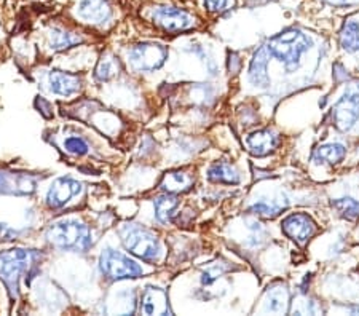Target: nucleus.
Masks as SVG:
<instances>
[{
	"label": "nucleus",
	"instance_id": "1",
	"mask_svg": "<svg viewBox=\"0 0 359 316\" xmlns=\"http://www.w3.org/2000/svg\"><path fill=\"white\" fill-rule=\"evenodd\" d=\"M311 47V40L304 32L297 29H289L281 34H278L273 39H270L265 48L269 55L276 57L286 66L287 71H294L299 66L300 56Z\"/></svg>",
	"mask_w": 359,
	"mask_h": 316
},
{
	"label": "nucleus",
	"instance_id": "2",
	"mask_svg": "<svg viewBox=\"0 0 359 316\" xmlns=\"http://www.w3.org/2000/svg\"><path fill=\"white\" fill-rule=\"evenodd\" d=\"M46 238L61 249L86 251L91 245L90 228L79 221L56 222L46 230Z\"/></svg>",
	"mask_w": 359,
	"mask_h": 316
},
{
	"label": "nucleus",
	"instance_id": "3",
	"mask_svg": "<svg viewBox=\"0 0 359 316\" xmlns=\"http://www.w3.org/2000/svg\"><path fill=\"white\" fill-rule=\"evenodd\" d=\"M37 259V252L29 249H10L0 252V280L8 287L11 296L18 294L20 278Z\"/></svg>",
	"mask_w": 359,
	"mask_h": 316
},
{
	"label": "nucleus",
	"instance_id": "4",
	"mask_svg": "<svg viewBox=\"0 0 359 316\" xmlns=\"http://www.w3.org/2000/svg\"><path fill=\"white\" fill-rule=\"evenodd\" d=\"M121 240H123L125 248L131 254L137 256L146 262H155L160 256V243L157 237L147 228H142L136 224L123 226L120 230Z\"/></svg>",
	"mask_w": 359,
	"mask_h": 316
},
{
	"label": "nucleus",
	"instance_id": "5",
	"mask_svg": "<svg viewBox=\"0 0 359 316\" xmlns=\"http://www.w3.org/2000/svg\"><path fill=\"white\" fill-rule=\"evenodd\" d=\"M100 268L109 280L137 278L144 273L142 267L137 266L135 261L111 248L102 251L100 257Z\"/></svg>",
	"mask_w": 359,
	"mask_h": 316
},
{
	"label": "nucleus",
	"instance_id": "6",
	"mask_svg": "<svg viewBox=\"0 0 359 316\" xmlns=\"http://www.w3.org/2000/svg\"><path fill=\"white\" fill-rule=\"evenodd\" d=\"M334 123L341 131H348L359 120V80L346 86L344 96L332 109Z\"/></svg>",
	"mask_w": 359,
	"mask_h": 316
},
{
	"label": "nucleus",
	"instance_id": "7",
	"mask_svg": "<svg viewBox=\"0 0 359 316\" xmlns=\"http://www.w3.org/2000/svg\"><path fill=\"white\" fill-rule=\"evenodd\" d=\"M128 57L133 69L136 71H155L165 64L168 53L157 43H141L128 51Z\"/></svg>",
	"mask_w": 359,
	"mask_h": 316
},
{
	"label": "nucleus",
	"instance_id": "8",
	"mask_svg": "<svg viewBox=\"0 0 359 316\" xmlns=\"http://www.w3.org/2000/svg\"><path fill=\"white\" fill-rule=\"evenodd\" d=\"M154 22L168 32H181L195 26V18L187 11L175 7H157L152 11Z\"/></svg>",
	"mask_w": 359,
	"mask_h": 316
},
{
	"label": "nucleus",
	"instance_id": "9",
	"mask_svg": "<svg viewBox=\"0 0 359 316\" xmlns=\"http://www.w3.org/2000/svg\"><path fill=\"white\" fill-rule=\"evenodd\" d=\"M283 232H285L289 238L297 241L299 245H305L313 233L316 232L315 222L310 219L306 214H291L283 221Z\"/></svg>",
	"mask_w": 359,
	"mask_h": 316
},
{
	"label": "nucleus",
	"instance_id": "10",
	"mask_svg": "<svg viewBox=\"0 0 359 316\" xmlns=\"http://www.w3.org/2000/svg\"><path fill=\"white\" fill-rule=\"evenodd\" d=\"M82 184L69 179V177H61V179H56L53 186L48 191L46 195V203H48L50 208H61L65 206L69 200L75 195L82 192Z\"/></svg>",
	"mask_w": 359,
	"mask_h": 316
},
{
	"label": "nucleus",
	"instance_id": "11",
	"mask_svg": "<svg viewBox=\"0 0 359 316\" xmlns=\"http://www.w3.org/2000/svg\"><path fill=\"white\" fill-rule=\"evenodd\" d=\"M77 15L91 25H102L112 15V8L107 0H82L79 4Z\"/></svg>",
	"mask_w": 359,
	"mask_h": 316
},
{
	"label": "nucleus",
	"instance_id": "12",
	"mask_svg": "<svg viewBox=\"0 0 359 316\" xmlns=\"http://www.w3.org/2000/svg\"><path fill=\"white\" fill-rule=\"evenodd\" d=\"M141 313L144 315H166L170 313L168 296L158 287H147L141 297Z\"/></svg>",
	"mask_w": 359,
	"mask_h": 316
},
{
	"label": "nucleus",
	"instance_id": "13",
	"mask_svg": "<svg viewBox=\"0 0 359 316\" xmlns=\"http://www.w3.org/2000/svg\"><path fill=\"white\" fill-rule=\"evenodd\" d=\"M48 85L50 90L53 91L55 95L61 96H71L75 95L82 86L79 76H74V74H67L62 71H51L48 74Z\"/></svg>",
	"mask_w": 359,
	"mask_h": 316
},
{
	"label": "nucleus",
	"instance_id": "14",
	"mask_svg": "<svg viewBox=\"0 0 359 316\" xmlns=\"http://www.w3.org/2000/svg\"><path fill=\"white\" fill-rule=\"evenodd\" d=\"M36 191V181L29 176L0 172V193L26 195Z\"/></svg>",
	"mask_w": 359,
	"mask_h": 316
},
{
	"label": "nucleus",
	"instance_id": "15",
	"mask_svg": "<svg viewBox=\"0 0 359 316\" xmlns=\"http://www.w3.org/2000/svg\"><path fill=\"white\" fill-rule=\"evenodd\" d=\"M269 51L265 48V45L262 48H259L254 55L251 66H249V80H251L252 85L256 86H267L269 85V74H267V67H269Z\"/></svg>",
	"mask_w": 359,
	"mask_h": 316
},
{
	"label": "nucleus",
	"instance_id": "16",
	"mask_svg": "<svg viewBox=\"0 0 359 316\" xmlns=\"http://www.w3.org/2000/svg\"><path fill=\"white\" fill-rule=\"evenodd\" d=\"M246 144L254 155L257 157H264V155H269L273 149L276 147L278 139L276 136L271 133L269 130H262V131H256L246 139Z\"/></svg>",
	"mask_w": 359,
	"mask_h": 316
},
{
	"label": "nucleus",
	"instance_id": "17",
	"mask_svg": "<svg viewBox=\"0 0 359 316\" xmlns=\"http://www.w3.org/2000/svg\"><path fill=\"white\" fill-rule=\"evenodd\" d=\"M192 186H194V177L181 171L166 172L163 179L160 182V188H163V191L168 193L187 192Z\"/></svg>",
	"mask_w": 359,
	"mask_h": 316
},
{
	"label": "nucleus",
	"instance_id": "18",
	"mask_svg": "<svg viewBox=\"0 0 359 316\" xmlns=\"http://www.w3.org/2000/svg\"><path fill=\"white\" fill-rule=\"evenodd\" d=\"M289 305V292L285 286L270 287L265 294V312L285 313Z\"/></svg>",
	"mask_w": 359,
	"mask_h": 316
},
{
	"label": "nucleus",
	"instance_id": "19",
	"mask_svg": "<svg viewBox=\"0 0 359 316\" xmlns=\"http://www.w3.org/2000/svg\"><path fill=\"white\" fill-rule=\"evenodd\" d=\"M345 157V147L339 142L326 144V146H320L313 152V162L315 163H329L335 165L344 160Z\"/></svg>",
	"mask_w": 359,
	"mask_h": 316
},
{
	"label": "nucleus",
	"instance_id": "20",
	"mask_svg": "<svg viewBox=\"0 0 359 316\" xmlns=\"http://www.w3.org/2000/svg\"><path fill=\"white\" fill-rule=\"evenodd\" d=\"M82 42H83L82 37L74 32L65 31V29H53V31H51V48L56 51L72 48L75 45Z\"/></svg>",
	"mask_w": 359,
	"mask_h": 316
},
{
	"label": "nucleus",
	"instance_id": "21",
	"mask_svg": "<svg viewBox=\"0 0 359 316\" xmlns=\"http://www.w3.org/2000/svg\"><path fill=\"white\" fill-rule=\"evenodd\" d=\"M208 177L212 182L219 184H238L240 176L236 174V171L231 168L227 163H216L208 170Z\"/></svg>",
	"mask_w": 359,
	"mask_h": 316
},
{
	"label": "nucleus",
	"instance_id": "22",
	"mask_svg": "<svg viewBox=\"0 0 359 316\" xmlns=\"http://www.w3.org/2000/svg\"><path fill=\"white\" fill-rule=\"evenodd\" d=\"M120 71L118 61L112 55H104L97 62L95 77L97 82H109V80L117 76Z\"/></svg>",
	"mask_w": 359,
	"mask_h": 316
},
{
	"label": "nucleus",
	"instance_id": "23",
	"mask_svg": "<svg viewBox=\"0 0 359 316\" xmlns=\"http://www.w3.org/2000/svg\"><path fill=\"white\" fill-rule=\"evenodd\" d=\"M155 216L160 222H170L172 217V211L177 208L179 200L175 195H165V197H160L155 200Z\"/></svg>",
	"mask_w": 359,
	"mask_h": 316
},
{
	"label": "nucleus",
	"instance_id": "24",
	"mask_svg": "<svg viewBox=\"0 0 359 316\" xmlns=\"http://www.w3.org/2000/svg\"><path fill=\"white\" fill-rule=\"evenodd\" d=\"M340 43L341 47L348 51L356 50L359 47V26L355 21L345 22L344 29L340 32Z\"/></svg>",
	"mask_w": 359,
	"mask_h": 316
},
{
	"label": "nucleus",
	"instance_id": "25",
	"mask_svg": "<svg viewBox=\"0 0 359 316\" xmlns=\"http://www.w3.org/2000/svg\"><path fill=\"white\" fill-rule=\"evenodd\" d=\"M332 208L339 212L340 216L346 219H355L359 216V201L353 198H339L332 200Z\"/></svg>",
	"mask_w": 359,
	"mask_h": 316
},
{
	"label": "nucleus",
	"instance_id": "26",
	"mask_svg": "<svg viewBox=\"0 0 359 316\" xmlns=\"http://www.w3.org/2000/svg\"><path fill=\"white\" fill-rule=\"evenodd\" d=\"M283 209H285V206L276 205L273 201H271V203H269V201H259V203L252 205L251 208H249L251 212H256V214L264 217H275L280 214Z\"/></svg>",
	"mask_w": 359,
	"mask_h": 316
},
{
	"label": "nucleus",
	"instance_id": "27",
	"mask_svg": "<svg viewBox=\"0 0 359 316\" xmlns=\"http://www.w3.org/2000/svg\"><path fill=\"white\" fill-rule=\"evenodd\" d=\"M65 149L72 155H85L90 152V146L83 137L80 136H69L65 139Z\"/></svg>",
	"mask_w": 359,
	"mask_h": 316
},
{
	"label": "nucleus",
	"instance_id": "28",
	"mask_svg": "<svg viewBox=\"0 0 359 316\" xmlns=\"http://www.w3.org/2000/svg\"><path fill=\"white\" fill-rule=\"evenodd\" d=\"M230 0H205V7L210 11H222L229 7Z\"/></svg>",
	"mask_w": 359,
	"mask_h": 316
},
{
	"label": "nucleus",
	"instance_id": "29",
	"mask_svg": "<svg viewBox=\"0 0 359 316\" xmlns=\"http://www.w3.org/2000/svg\"><path fill=\"white\" fill-rule=\"evenodd\" d=\"M222 272H224V270H222V268H219V267H214V268L206 270V272L203 273V278H201L203 284H211L212 281L216 280L217 277H221Z\"/></svg>",
	"mask_w": 359,
	"mask_h": 316
},
{
	"label": "nucleus",
	"instance_id": "30",
	"mask_svg": "<svg viewBox=\"0 0 359 316\" xmlns=\"http://www.w3.org/2000/svg\"><path fill=\"white\" fill-rule=\"evenodd\" d=\"M324 2L335 5V7H346V5H358L359 0H324Z\"/></svg>",
	"mask_w": 359,
	"mask_h": 316
},
{
	"label": "nucleus",
	"instance_id": "31",
	"mask_svg": "<svg viewBox=\"0 0 359 316\" xmlns=\"http://www.w3.org/2000/svg\"><path fill=\"white\" fill-rule=\"evenodd\" d=\"M36 106H42V109H40V112H42L43 114V117L45 118H50L51 117V115H53V114H51V112H48L50 111V104H48V102H46V101H43V99H37L36 101Z\"/></svg>",
	"mask_w": 359,
	"mask_h": 316
},
{
	"label": "nucleus",
	"instance_id": "32",
	"mask_svg": "<svg viewBox=\"0 0 359 316\" xmlns=\"http://www.w3.org/2000/svg\"><path fill=\"white\" fill-rule=\"evenodd\" d=\"M10 232H8V230L7 228H5V227H2V226H0V243H2V241L5 240V238H7V235H8Z\"/></svg>",
	"mask_w": 359,
	"mask_h": 316
}]
</instances>
